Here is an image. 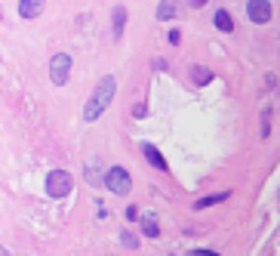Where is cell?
<instances>
[{
    "label": "cell",
    "instance_id": "277c9868",
    "mask_svg": "<svg viewBox=\"0 0 280 256\" xmlns=\"http://www.w3.org/2000/svg\"><path fill=\"white\" fill-rule=\"evenodd\" d=\"M105 186H108L114 195H127V192H130V173H127L124 167H111V170L105 173Z\"/></svg>",
    "mask_w": 280,
    "mask_h": 256
},
{
    "label": "cell",
    "instance_id": "2e32d148",
    "mask_svg": "<svg viewBox=\"0 0 280 256\" xmlns=\"http://www.w3.org/2000/svg\"><path fill=\"white\" fill-rule=\"evenodd\" d=\"M268 115H271V112L265 108V112H262V136H268Z\"/></svg>",
    "mask_w": 280,
    "mask_h": 256
},
{
    "label": "cell",
    "instance_id": "7c38bea8",
    "mask_svg": "<svg viewBox=\"0 0 280 256\" xmlns=\"http://www.w3.org/2000/svg\"><path fill=\"white\" fill-rule=\"evenodd\" d=\"M124 25H127V10L117 7V10H114V38H120V34H124Z\"/></svg>",
    "mask_w": 280,
    "mask_h": 256
},
{
    "label": "cell",
    "instance_id": "4fadbf2b",
    "mask_svg": "<svg viewBox=\"0 0 280 256\" xmlns=\"http://www.w3.org/2000/svg\"><path fill=\"white\" fill-rule=\"evenodd\" d=\"M142 235H148V238H157V235H160V226L154 223V219H142Z\"/></svg>",
    "mask_w": 280,
    "mask_h": 256
},
{
    "label": "cell",
    "instance_id": "9c48e42d",
    "mask_svg": "<svg viewBox=\"0 0 280 256\" xmlns=\"http://www.w3.org/2000/svg\"><path fill=\"white\" fill-rule=\"evenodd\" d=\"M222 201H228V192H219V195H207V198L194 201V210H207V207H213V204H222Z\"/></svg>",
    "mask_w": 280,
    "mask_h": 256
},
{
    "label": "cell",
    "instance_id": "5b68a950",
    "mask_svg": "<svg viewBox=\"0 0 280 256\" xmlns=\"http://www.w3.org/2000/svg\"><path fill=\"white\" fill-rule=\"evenodd\" d=\"M271 4L268 0H247V16H250V22H256V25H265L268 19H271Z\"/></svg>",
    "mask_w": 280,
    "mask_h": 256
},
{
    "label": "cell",
    "instance_id": "30bf717a",
    "mask_svg": "<svg viewBox=\"0 0 280 256\" xmlns=\"http://www.w3.org/2000/svg\"><path fill=\"white\" fill-rule=\"evenodd\" d=\"M191 81H194V84H210V81H213V71L197 65V68H191Z\"/></svg>",
    "mask_w": 280,
    "mask_h": 256
},
{
    "label": "cell",
    "instance_id": "ba28073f",
    "mask_svg": "<svg viewBox=\"0 0 280 256\" xmlns=\"http://www.w3.org/2000/svg\"><path fill=\"white\" fill-rule=\"evenodd\" d=\"M142 152H145V158H148V164L151 167H157V170H167V161H164V155H160L154 145H142Z\"/></svg>",
    "mask_w": 280,
    "mask_h": 256
},
{
    "label": "cell",
    "instance_id": "8992f818",
    "mask_svg": "<svg viewBox=\"0 0 280 256\" xmlns=\"http://www.w3.org/2000/svg\"><path fill=\"white\" fill-rule=\"evenodd\" d=\"M44 13V0H19V16L22 19H37Z\"/></svg>",
    "mask_w": 280,
    "mask_h": 256
},
{
    "label": "cell",
    "instance_id": "ac0fdd59",
    "mask_svg": "<svg viewBox=\"0 0 280 256\" xmlns=\"http://www.w3.org/2000/svg\"><path fill=\"white\" fill-rule=\"evenodd\" d=\"M139 216V207H127V219H136Z\"/></svg>",
    "mask_w": 280,
    "mask_h": 256
},
{
    "label": "cell",
    "instance_id": "e0dca14e",
    "mask_svg": "<svg viewBox=\"0 0 280 256\" xmlns=\"http://www.w3.org/2000/svg\"><path fill=\"white\" fill-rule=\"evenodd\" d=\"M194 256H219L216 250H194Z\"/></svg>",
    "mask_w": 280,
    "mask_h": 256
},
{
    "label": "cell",
    "instance_id": "8fae6325",
    "mask_svg": "<svg viewBox=\"0 0 280 256\" xmlns=\"http://www.w3.org/2000/svg\"><path fill=\"white\" fill-rule=\"evenodd\" d=\"M216 28L228 34V31H234V19H231V16H228L225 10H219V13H216Z\"/></svg>",
    "mask_w": 280,
    "mask_h": 256
},
{
    "label": "cell",
    "instance_id": "7a4b0ae2",
    "mask_svg": "<svg viewBox=\"0 0 280 256\" xmlns=\"http://www.w3.org/2000/svg\"><path fill=\"white\" fill-rule=\"evenodd\" d=\"M71 186H74V179H71V173H65V170H53V173L47 176V195H50V198H65V195L71 192Z\"/></svg>",
    "mask_w": 280,
    "mask_h": 256
},
{
    "label": "cell",
    "instance_id": "d6986e66",
    "mask_svg": "<svg viewBox=\"0 0 280 256\" xmlns=\"http://www.w3.org/2000/svg\"><path fill=\"white\" fill-rule=\"evenodd\" d=\"M188 4H191L194 10H200V7H204V4H207V0H188Z\"/></svg>",
    "mask_w": 280,
    "mask_h": 256
},
{
    "label": "cell",
    "instance_id": "9a60e30c",
    "mask_svg": "<svg viewBox=\"0 0 280 256\" xmlns=\"http://www.w3.org/2000/svg\"><path fill=\"white\" fill-rule=\"evenodd\" d=\"M167 41H170L173 47H179V41H182V34H179V31H170V34H167Z\"/></svg>",
    "mask_w": 280,
    "mask_h": 256
},
{
    "label": "cell",
    "instance_id": "6da1fadb",
    "mask_svg": "<svg viewBox=\"0 0 280 256\" xmlns=\"http://www.w3.org/2000/svg\"><path fill=\"white\" fill-rule=\"evenodd\" d=\"M114 90H117V81L111 78V75H105L99 84H96V90H93V96H90V102H87V108H84V118L87 121H99L102 118V112L111 105V99H114Z\"/></svg>",
    "mask_w": 280,
    "mask_h": 256
},
{
    "label": "cell",
    "instance_id": "5bb4252c",
    "mask_svg": "<svg viewBox=\"0 0 280 256\" xmlns=\"http://www.w3.org/2000/svg\"><path fill=\"white\" fill-rule=\"evenodd\" d=\"M120 241H124V247H130V250L139 247V238H136L133 232H124V235H120Z\"/></svg>",
    "mask_w": 280,
    "mask_h": 256
},
{
    "label": "cell",
    "instance_id": "52a82bcc",
    "mask_svg": "<svg viewBox=\"0 0 280 256\" xmlns=\"http://www.w3.org/2000/svg\"><path fill=\"white\" fill-rule=\"evenodd\" d=\"M179 13V0H160V4H157V19H173Z\"/></svg>",
    "mask_w": 280,
    "mask_h": 256
},
{
    "label": "cell",
    "instance_id": "3957f363",
    "mask_svg": "<svg viewBox=\"0 0 280 256\" xmlns=\"http://www.w3.org/2000/svg\"><path fill=\"white\" fill-rule=\"evenodd\" d=\"M68 75H71V56H68V53L53 56V62H50V78H53V84H56V87H65V84H68Z\"/></svg>",
    "mask_w": 280,
    "mask_h": 256
}]
</instances>
